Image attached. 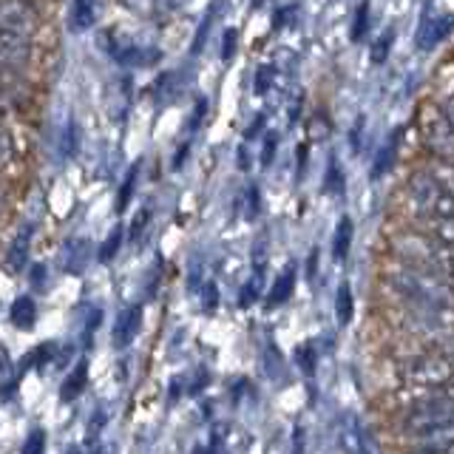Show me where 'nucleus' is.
<instances>
[{
  "mask_svg": "<svg viewBox=\"0 0 454 454\" xmlns=\"http://www.w3.org/2000/svg\"><path fill=\"white\" fill-rule=\"evenodd\" d=\"M389 284L406 298V301H411L426 312L454 309V284L446 276L434 273V270H420V267L395 270L389 276Z\"/></svg>",
  "mask_w": 454,
  "mask_h": 454,
  "instance_id": "nucleus-1",
  "label": "nucleus"
},
{
  "mask_svg": "<svg viewBox=\"0 0 454 454\" xmlns=\"http://www.w3.org/2000/svg\"><path fill=\"white\" fill-rule=\"evenodd\" d=\"M409 202L420 219L434 227L454 222V191L434 174H415L409 179Z\"/></svg>",
  "mask_w": 454,
  "mask_h": 454,
  "instance_id": "nucleus-2",
  "label": "nucleus"
},
{
  "mask_svg": "<svg viewBox=\"0 0 454 454\" xmlns=\"http://www.w3.org/2000/svg\"><path fill=\"white\" fill-rule=\"evenodd\" d=\"M454 380V361L443 352H429V355H420L411 364H406L403 369V383L409 389L415 392H437L449 387Z\"/></svg>",
  "mask_w": 454,
  "mask_h": 454,
  "instance_id": "nucleus-3",
  "label": "nucleus"
},
{
  "mask_svg": "<svg viewBox=\"0 0 454 454\" xmlns=\"http://www.w3.org/2000/svg\"><path fill=\"white\" fill-rule=\"evenodd\" d=\"M418 125H420L426 148H429L434 156H440V160L451 162L454 160V128L446 117V111L437 108L434 103H426V106H420Z\"/></svg>",
  "mask_w": 454,
  "mask_h": 454,
  "instance_id": "nucleus-4",
  "label": "nucleus"
},
{
  "mask_svg": "<svg viewBox=\"0 0 454 454\" xmlns=\"http://www.w3.org/2000/svg\"><path fill=\"white\" fill-rule=\"evenodd\" d=\"M106 49L120 66H151V63L160 60V51H153L148 46H139L137 40L125 37V35H114V32H108Z\"/></svg>",
  "mask_w": 454,
  "mask_h": 454,
  "instance_id": "nucleus-5",
  "label": "nucleus"
},
{
  "mask_svg": "<svg viewBox=\"0 0 454 454\" xmlns=\"http://www.w3.org/2000/svg\"><path fill=\"white\" fill-rule=\"evenodd\" d=\"M454 32V14H426L418 26V49L420 51H432Z\"/></svg>",
  "mask_w": 454,
  "mask_h": 454,
  "instance_id": "nucleus-6",
  "label": "nucleus"
},
{
  "mask_svg": "<svg viewBox=\"0 0 454 454\" xmlns=\"http://www.w3.org/2000/svg\"><path fill=\"white\" fill-rule=\"evenodd\" d=\"M139 326H142V307L139 304H131L125 307L120 316H117V324H114V347L117 349H125L134 344V338L139 335Z\"/></svg>",
  "mask_w": 454,
  "mask_h": 454,
  "instance_id": "nucleus-7",
  "label": "nucleus"
},
{
  "mask_svg": "<svg viewBox=\"0 0 454 454\" xmlns=\"http://www.w3.org/2000/svg\"><path fill=\"white\" fill-rule=\"evenodd\" d=\"M32 236H35L32 224H23L18 231V236H14L12 247L6 253V270H9V273H23V267L28 264V253H32Z\"/></svg>",
  "mask_w": 454,
  "mask_h": 454,
  "instance_id": "nucleus-8",
  "label": "nucleus"
},
{
  "mask_svg": "<svg viewBox=\"0 0 454 454\" xmlns=\"http://www.w3.org/2000/svg\"><path fill=\"white\" fill-rule=\"evenodd\" d=\"M91 262V245L85 239H71L63 250V270L71 276H80Z\"/></svg>",
  "mask_w": 454,
  "mask_h": 454,
  "instance_id": "nucleus-9",
  "label": "nucleus"
},
{
  "mask_svg": "<svg viewBox=\"0 0 454 454\" xmlns=\"http://www.w3.org/2000/svg\"><path fill=\"white\" fill-rule=\"evenodd\" d=\"M295 276H298V267L287 264V270L278 276V281L273 284V290H270V295H267V309H276V307L290 301V295L295 290Z\"/></svg>",
  "mask_w": 454,
  "mask_h": 454,
  "instance_id": "nucleus-10",
  "label": "nucleus"
},
{
  "mask_svg": "<svg viewBox=\"0 0 454 454\" xmlns=\"http://www.w3.org/2000/svg\"><path fill=\"white\" fill-rule=\"evenodd\" d=\"M85 383H89V361L80 358L74 364V369L66 375L63 387H60V401H74V397H80L85 392Z\"/></svg>",
  "mask_w": 454,
  "mask_h": 454,
  "instance_id": "nucleus-11",
  "label": "nucleus"
},
{
  "mask_svg": "<svg viewBox=\"0 0 454 454\" xmlns=\"http://www.w3.org/2000/svg\"><path fill=\"white\" fill-rule=\"evenodd\" d=\"M9 318H12L14 326H18V330H35V324H37V304H35V298L32 295L14 298V304L9 309Z\"/></svg>",
  "mask_w": 454,
  "mask_h": 454,
  "instance_id": "nucleus-12",
  "label": "nucleus"
},
{
  "mask_svg": "<svg viewBox=\"0 0 454 454\" xmlns=\"http://www.w3.org/2000/svg\"><path fill=\"white\" fill-rule=\"evenodd\" d=\"M97 20L94 0H71V28L74 32H89Z\"/></svg>",
  "mask_w": 454,
  "mask_h": 454,
  "instance_id": "nucleus-13",
  "label": "nucleus"
},
{
  "mask_svg": "<svg viewBox=\"0 0 454 454\" xmlns=\"http://www.w3.org/2000/svg\"><path fill=\"white\" fill-rule=\"evenodd\" d=\"M352 219L349 216H340L338 224H335V236H333V259L335 262H344L349 255V247H352Z\"/></svg>",
  "mask_w": 454,
  "mask_h": 454,
  "instance_id": "nucleus-14",
  "label": "nucleus"
},
{
  "mask_svg": "<svg viewBox=\"0 0 454 454\" xmlns=\"http://www.w3.org/2000/svg\"><path fill=\"white\" fill-rule=\"evenodd\" d=\"M352 309H355V304H352L349 284H340L338 293H335V318H338L340 326H347L352 321Z\"/></svg>",
  "mask_w": 454,
  "mask_h": 454,
  "instance_id": "nucleus-15",
  "label": "nucleus"
},
{
  "mask_svg": "<svg viewBox=\"0 0 454 454\" xmlns=\"http://www.w3.org/2000/svg\"><path fill=\"white\" fill-rule=\"evenodd\" d=\"M392 43H395V32L392 28H387L378 40H375V46H372V51H369V60H372L375 66H383L387 63V57H389V51H392Z\"/></svg>",
  "mask_w": 454,
  "mask_h": 454,
  "instance_id": "nucleus-16",
  "label": "nucleus"
},
{
  "mask_svg": "<svg viewBox=\"0 0 454 454\" xmlns=\"http://www.w3.org/2000/svg\"><path fill=\"white\" fill-rule=\"evenodd\" d=\"M120 245H122V227H114V231H111V236L103 241V247H99V262H103V264H108L111 259H114V255H117L120 253Z\"/></svg>",
  "mask_w": 454,
  "mask_h": 454,
  "instance_id": "nucleus-17",
  "label": "nucleus"
},
{
  "mask_svg": "<svg viewBox=\"0 0 454 454\" xmlns=\"http://www.w3.org/2000/svg\"><path fill=\"white\" fill-rule=\"evenodd\" d=\"M273 82H276V68L273 66H262V68H255V77H253V91L255 94H267L270 89H273Z\"/></svg>",
  "mask_w": 454,
  "mask_h": 454,
  "instance_id": "nucleus-18",
  "label": "nucleus"
},
{
  "mask_svg": "<svg viewBox=\"0 0 454 454\" xmlns=\"http://www.w3.org/2000/svg\"><path fill=\"white\" fill-rule=\"evenodd\" d=\"M324 191L338 196L340 191H344V174H340V168L335 160H330V168H326V176H324Z\"/></svg>",
  "mask_w": 454,
  "mask_h": 454,
  "instance_id": "nucleus-19",
  "label": "nucleus"
},
{
  "mask_svg": "<svg viewBox=\"0 0 454 454\" xmlns=\"http://www.w3.org/2000/svg\"><path fill=\"white\" fill-rule=\"evenodd\" d=\"M369 28V0H361V6L355 9V26H352V40L361 43Z\"/></svg>",
  "mask_w": 454,
  "mask_h": 454,
  "instance_id": "nucleus-20",
  "label": "nucleus"
},
{
  "mask_svg": "<svg viewBox=\"0 0 454 454\" xmlns=\"http://www.w3.org/2000/svg\"><path fill=\"white\" fill-rule=\"evenodd\" d=\"M395 145H397V137L389 139L387 145H383V151L378 153V160H375V168H372V176H383L389 170V165L395 162Z\"/></svg>",
  "mask_w": 454,
  "mask_h": 454,
  "instance_id": "nucleus-21",
  "label": "nucleus"
},
{
  "mask_svg": "<svg viewBox=\"0 0 454 454\" xmlns=\"http://www.w3.org/2000/svg\"><path fill=\"white\" fill-rule=\"evenodd\" d=\"M20 454H46V432L43 429H32L28 437L23 440Z\"/></svg>",
  "mask_w": 454,
  "mask_h": 454,
  "instance_id": "nucleus-22",
  "label": "nucleus"
},
{
  "mask_svg": "<svg viewBox=\"0 0 454 454\" xmlns=\"http://www.w3.org/2000/svg\"><path fill=\"white\" fill-rule=\"evenodd\" d=\"M264 366H267V372L270 378H278L281 375V369H284V361H281V355L273 344H264Z\"/></svg>",
  "mask_w": 454,
  "mask_h": 454,
  "instance_id": "nucleus-23",
  "label": "nucleus"
},
{
  "mask_svg": "<svg viewBox=\"0 0 454 454\" xmlns=\"http://www.w3.org/2000/svg\"><path fill=\"white\" fill-rule=\"evenodd\" d=\"M295 361H298V366H301L307 375H312V369H316V349H312V344L298 347V352H295Z\"/></svg>",
  "mask_w": 454,
  "mask_h": 454,
  "instance_id": "nucleus-24",
  "label": "nucleus"
},
{
  "mask_svg": "<svg viewBox=\"0 0 454 454\" xmlns=\"http://www.w3.org/2000/svg\"><path fill=\"white\" fill-rule=\"evenodd\" d=\"M99 321H103V309L94 307V309H91V316H89V321H85V330H82V344H85V347L91 344V338H94V333H97Z\"/></svg>",
  "mask_w": 454,
  "mask_h": 454,
  "instance_id": "nucleus-25",
  "label": "nucleus"
},
{
  "mask_svg": "<svg viewBox=\"0 0 454 454\" xmlns=\"http://www.w3.org/2000/svg\"><path fill=\"white\" fill-rule=\"evenodd\" d=\"M137 170H139V168H131V170H128V176H125V182H122V193H120V202H117V207H120V210H125V205H128V199H131V193H134Z\"/></svg>",
  "mask_w": 454,
  "mask_h": 454,
  "instance_id": "nucleus-26",
  "label": "nucleus"
},
{
  "mask_svg": "<svg viewBox=\"0 0 454 454\" xmlns=\"http://www.w3.org/2000/svg\"><path fill=\"white\" fill-rule=\"evenodd\" d=\"M276 145H278V137H276V134H267V137H264V151H262V165H264V168L273 165Z\"/></svg>",
  "mask_w": 454,
  "mask_h": 454,
  "instance_id": "nucleus-27",
  "label": "nucleus"
},
{
  "mask_svg": "<svg viewBox=\"0 0 454 454\" xmlns=\"http://www.w3.org/2000/svg\"><path fill=\"white\" fill-rule=\"evenodd\" d=\"M233 54H236V32H233V28H227V32H224L222 60H224V63H231V60H233Z\"/></svg>",
  "mask_w": 454,
  "mask_h": 454,
  "instance_id": "nucleus-28",
  "label": "nucleus"
},
{
  "mask_svg": "<svg viewBox=\"0 0 454 454\" xmlns=\"http://www.w3.org/2000/svg\"><path fill=\"white\" fill-rule=\"evenodd\" d=\"M318 131H324V137L330 134V122H326V117H321V114H316V117H312V122H309V137L312 139H321Z\"/></svg>",
  "mask_w": 454,
  "mask_h": 454,
  "instance_id": "nucleus-29",
  "label": "nucleus"
},
{
  "mask_svg": "<svg viewBox=\"0 0 454 454\" xmlns=\"http://www.w3.org/2000/svg\"><path fill=\"white\" fill-rule=\"evenodd\" d=\"M148 219H151V210H142L139 216L134 219V224H131V239H137L142 231H145V224H148Z\"/></svg>",
  "mask_w": 454,
  "mask_h": 454,
  "instance_id": "nucleus-30",
  "label": "nucleus"
},
{
  "mask_svg": "<svg viewBox=\"0 0 454 454\" xmlns=\"http://www.w3.org/2000/svg\"><path fill=\"white\" fill-rule=\"evenodd\" d=\"M205 309H216V298H219V293H216V284H205Z\"/></svg>",
  "mask_w": 454,
  "mask_h": 454,
  "instance_id": "nucleus-31",
  "label": "nucleus"
},
{
  "mask_svg": "<svg viewBox=\"0 0 454 454\" xmlns=\"http://www.w3.org/2000/svg\"><path fill=\"white\" fill-rule=\"evenodd\" d=\"M247 216H259V191L250 188V210H247Z\"/></svg>",
  "mask_w": 454,
  "mask_h": 454,
  "instance_id": "nucleus-32",
  "label": "nucleus"
},
{
  "mask_svg": "<svg viewBox=\"0 0 454 454\" xmlns=\"http://www.w3.org/2000/svg\"><path fill=\"white\" fill-rule=\"evenodd\" d=\"M43 276H46V267H43V264H35V267H32V284H35V287H43Z\"/></svg>",
  "mask_w": 454,
  "mask_h": 454,
  "instance_id": "nucleus-33",
  "label": "nucleus"
},
{
  "mask_svg": "<svg viewBox=\"0 0 454 454\" xmlns=\"http://www.w3.org/2000/svg\"><path fill=\"white\" fill-rule=\"evenodd\" d=\"M262 128H264V117H255V122L247 128V134H245V139H253L255 134H259L262 131Z\"/></svg>",
  "mask_w": 454,
  "mask_h": 454,
  "instance_id": "nucleus-34",
  "label": "nucleus"
},
{
  "mask_svg": "<svg viewBox=\"0 0 454 454\" xmlns=\"http://www.w3.org/2000/svg\"><path fill=\"white\" fill-rule=\"evenodd\" d=\"M443 111H446V117H449V122H451V128H454V94H451V97H446Z\"/></svg>",
  "mask_w": 454,
  "mask_h": 454,
  "instance_id": "nucleus-35",
  "label": "nucleus"
},
{
  "mask_svg": "<svg viewBox=\"0 0 454 454\" xmlns=\"http://www.w3.org/2000/svg\"><path fill=\"white\" fill-rule=\"evenodd\" d=\"M443 276L454 284V255H449V262H446V267H443Z\"/></svg>",
  "mask_w": 454,
  "mask_h": 454,
  "instance_id": "nucleus-36",
  "label": "nucleus"
},
{
  "mask_svg": "<svg viewBox=\"0 0 454 454\" xmlns=\"http://www.w3.org/2000/svg\"><path fill=\"white\" fill-rule=\"evenodd\" d=\"M66 454H82V449H77V446H71V449H68Z\"/></svg>",
  "mask_w": 454,
  "mask_h": 454,
  "instance_id": "nucleus-37",
  "label": "nucleus"
},
{
  "mask_svg": "<svg viewBox=\"0 0 454 454\" xmlns=\"http://www.w3.org/2000/svg\"><path fill=\"white\" fill-rule=\"evenodd\" d=\"M253 4V9H259V6H264V0H250Z\"/></svg>",
  "mask_w": 454,
  "mask_h": 454,
  "instance_id": "nucleus-38",
  "label": "nucleus"
},
{
  "mask_svg": "<svg viewBox=\"0 0 454 454\" xmlns=\"http://www.w3.org/2000/svg\"><path fill=\"white\" fill-rule=\"evenodd\" d=\"M0 151H4V134H0Z\"/></svg>",
  "mask_w": 454,
  "mask_h": 454,
  "instance_id": "nucleus-39",
  "label": "nucleus"
}]
</instances>
